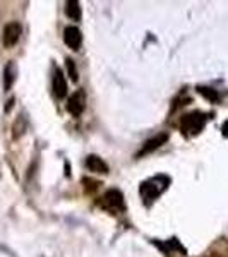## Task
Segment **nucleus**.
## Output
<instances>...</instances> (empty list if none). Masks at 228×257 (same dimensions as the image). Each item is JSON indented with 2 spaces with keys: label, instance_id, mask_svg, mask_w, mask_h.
<instances>
[{
  "label": "nucleus",
  "instance_id": "nucleus-1",
  "mask_svg": "<svg viewBox=\"0 0 228 257\" xmlns=\"http://www.w3.org/2000/svg\"><path fill=\"white\" fill-rule=\"evenodd\" d=\"M208 115L201 113V111H192V113L185 115L184 118H182V131H184V134L187 136H196L199 134V132L204 128L206 122H208Z\"/></svg>",
  "mask_w": 228,
  "mask_h": 257
},
{
  "label": "nucleus",
  "instance_id": "nucleus-2",
  "mask_svg": "<svg viewBox=\"0 0 228 257\" xmlns=\"http://www.w3.org/2000/svg\"><path fill=\"white\" fill-rule=\"evenodd\" d=\"M21 35H23V28H21L19 23H16V21H14V23L6 24V28H4V33H2L4 47H7V48L14 47V45L19 41Z\"/></svg>",
  "mask_w": 228,
  "mask_h": 257
},
{
  "label": "nucleus",
  "instance_id": "nucleus-3",
  "mask_svg": "<svg viewBox=\"0 0 228 257\" xmlns=\"http://www.w3.org/2000/svg\"><path fill=\"white\" fill-rule=\"evenodd\" d=\"M103 206H105L106 209H111V211H124L126 209V204H124L122 192L117 189L108 190V192L103 196Z\"/></svg>",
  "mask_w": 228,
  "mask_h": 257
},
{
  "label": "nucleus",
  "instance_id": "nucleus-4",
  "mask_svg": "<svg viewBox=\"0 0 228 257\" xmlns=\"http://www.w3.org/2000/svg\"><path fill=\"white\" fill-rule=\"evenodd\" d=\"M84 108H86V94L84 91H77V93H74L69 98L67 111L70 115H74V117H79L82 111H84Z\"/></svg>",
  "mask_w": 228,
  "mask_h": 257
},
{
  "label": "nucleus",
  "instance_id": "nucleus-5",
  "mask_svg": "<svg viewBox=\"0 0 228 257\" xmlns=\"http://www.w3.org/2000/svg\"><path fill=\"white\" fill-rule=\"evenodd\" d=\"M64 41L70 50H79L82 43V35L79 31V28L76 26H67L64 30Z\"/></svg>",
  "mask_w": 228,
  "mask_h": 257
},
{
  "label": "nucleus",
  "instance_id": "nucleus-6",
  "mask_svg": "<svg viewBox=\"0 0 228 257\" xmlns=\"http://www.w3.org/2000/svg\"><path fill=\"white\" fill-rule=\"evenodd\" d=\"M52 89H53V94L60 99L67 94V82H65L64 72H62L60 69H55V74H53V77H52Z\"/></svg>",
  "mask_w": 228,
  "mask_h": 257
},
{
  "label": "nucleus",
  "instance_id": "nucleus-7",
  "mask_svg": "<svg viewBox=\"0 0 228 257\" xmlns=\"http://www.w3.org/2000/svg\"><path fill=\"white\" fill-rule=\"evenodd\" d=\"M168 139V136L167 134H160V136H155L153 139H149L148 143H144V146L143 149L139 151V155L138 156H143V155H149V153H153L155 149H158L161 144L165 143V141Z\"/></svg>",
  "mask_w": 228,
  "mask_h": 257
},
{
  "label": "nucleus",
  "instance_id": "nucleus-8",
  "mask_svg": "<svg viewBox=\"0 0 228 257\" xmlns=\"http://www.w3.org/2000/svg\"><path fill=\"white\" fill-rule=\"evenodd\" d=\"M86 167H88L91 172H94V173H106V172H108V165H106L105 161H103L96 155L88 156V160H86Z\"/></svg>",
  "mask_w": 228,
  "mask_h": 257
},
{
  "label": "nucleus",
  "instance_id": "nucleus-9",
  "mask_svg": "<svg viewBox=\"0 0 228 257\" xmlns=\"http://www.w3.org/2000/svg\"><path fill=\"white\" fill-rule=\"evenodd\" d=\"M141 194H143V197H146V199H149V201H153V199H155L160 194V187L153 185V180L144 182V184L141 185Z\"/></svg>",
  "mask_w": 228,
  "mask_h": 257
},
{
  "label": "nucleus",
  "instance_id": "nucleus-10",
  "mask_svg": "<svg viewBox=\"0 0 228 257\" xmlns=\"http://www.w3.org/2000/svg\"><path fill=\"white\" fill-rule=\"evenodd\" d=\"M6 89L9 91L12 88V84H14V79H16V74H18V70H16V65L14 62H9L6 67Z\"/></svg>",
  "mask_w": 228,
  "mask_h": 257
},
{
  "label": "nucleus",
  "instance_id": "nucleus-11",
  "mask_svg": "<svg viewBox=\"0 0 228 257\" xmlns=\"http://www.w3.org/2000/svg\"><path fill=\"white\" fill-rule=\"evenodd\" d=\"M65 14H67L72 21H79L81 19L79 4H77V2H67V4H65Z\"/></svg>",
  "mask_w": 228,
  "mask_h": 257
},
{
  "label": "nucleus",
  "instance_id": "nucleus-12",
  "mask_svg": "<svg viewBox=\"0 0 228 257\" xmlns=\"http://www.w3.org/2000/svg\"><path fill=\"white\" fill-rule=\"evenodd\" d=\"M65 65H67V72H69L70 79H72L74 82H77V79H79V74H77V70H76L74 60L72 59H67V60H65Z\"/></svg>",
  "mask_w": 228,
  "mask_h": 257
},
{
  "label": "nucleus",
  "instance_id": "nucleus-13",
  "mask_svg": "<svg viewBox=\"0 0 228 257\" xmlns=\"http://www.w3.org/2000/svg\"><path fill=\"white\" fill-rule=\"evenodd\" d=\"M197 91H199V93H201L204 98L211 99V101H216V99H218V93H216L214 89H209V88H197Z\"/></svg>",
  "mask_w": 228,
  "mask_h": 257
}]
</instances>
